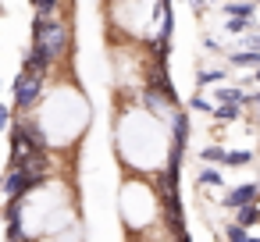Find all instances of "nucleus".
<instances>
[{"instance_id":"nucleus-20","label":"nucleus","mask_w":260,"mask_h":242,"mask_svg":"<svg viewBox=\"0 0 260 242\" xmlns=\"http://www.w3.org/2000/svg\"><path fill=\"white\" fill-rule=\"evenodd\" d=\"M256 121H260V107H256Z\"/></svg>"},{"instance_id":"nucleus-19","label":"nucleus","mask_w":260,"mask_h":242,"mask_svg":"<svg viewBox=\"0 0 260 242\" xmlns=\"http://www.w3.org/2000/svg\"><path fill=\"white\" fill-rule=\"evenodd\" d=\"M256 86H260V68H256Z\"/></svg>"},{"instance_id":"nucleus-5","label":"nucleus","mask_w":260,"mask_h":242,"mask_svg":"<svg viewBox=\"0 0 260 242\" xmlns=\"http://www.w3.org/2000/svg\"><path fill=\"white\" fill-rule=\"evenodd\" d=\"M50 64H54V61H50V57H47L40 47H32V50L25 54V72H36V75H43Z\"/></svg>"},{"instance_id":"nucleus-9","label":"nucleus","mask_w":260,"mask_h":242,"mask_svg":"<svg viewBox=\"0 0 260 242\" xmlns=\"http://www.w3.org/2000/svg\"><path fill=\"white\" fill-rule=\"evenodd\" d=\"M200 160L203 164H228V150L224 146H203L200 150Z\"/></svg>"},{"instance_id":"nucleus-22","label":"nucleus","mask_w":260,"mask_h":242,"mask_svg":"<svg viewBox=\"0 0 260 242\" xmlns=\"http://www.w3.org/2000/svg\"><path fill=\"white\" fill-rule=\"evenodd\" d=\"M256 4H260V0H256Z\"/></svg>"},{"instance_id":"nucleus-12","label":"nucleus","mask_w":260,"mask_h":242,"mask_svg":"<svg viewBox=\"0 0 260 242\" xmlns=\"http://www.w3.org/2000/svg\"><path fill=\"white\" fill-rule=\"evenodd\" d=\"M221 182H224V175H221L214 164H207V167L200 171V185H221Z\"/></svg>"},{"instance_id":"nucleus-8","label":"nucleus","mask_w":260,"mask_h":242,"mask_svg":"<svg viewBox=\"0 0 260 242\" xmlns=\"http://www.w3.org/2000/svg\"><path fill=\"white\" fill-rule=\"evenodd\" d=\"M168 121H171V128H175V143H182V146H185V139H189V118H185L182 111H175Z\"/></svg>"},{"instance_id":"nucleus-3","label":"nucleus","mask_w":260,"mask_h":242,"mask_svg":"<svg viewBox=\"0 0 260 242\" xmlns=\"http://www.w3.org/2000/svg\"><path fill=\"white\" fill-rule=\"evenodd\" d=\"M253 199H260V185H239V189H232L228 196H224V206H246V203H253Z\"/></svg>"},{"instance_id":"nucleus-6","label":"nucleus","mask_w":260,"mask_h":242,"mask_svg":"<svg viewBox=\"0 0 260 242\" xmlns=\"http://www.w3.org/2000/svg\"><path fill=\"white\" fill-rule=\"evenodd\" d=\"M228 64H232V68H253V72H256V68H260V50H239V54L228 57Z\"/></svg>"},{"instance_id":"nucleus-17","label":"nucleus","mask_w":260,"mask_h":242,"mask_svg":"<svg viewBox=\"0 0 260 242\" xmlns=\"http://www.w3.org/2000/svg\"><path fill=\"white\" fill-rule=\"evenodd\" d=\"M224 29H228L232 36H242V32L249 29V22H246V18H228V25H224Z\"/></svg>"},{"instance_id":"nucleus-2","label":"nucleus","mask_w":260,"mask_h":242,"mask_svg":"<svg viewBox=\"0 0 260 242\" xmlns=\"http://www.w3.org/2000/svg\"><path fill=\"white\" fill-rule=\"evenodd\" d=\"M40 89H43V75L22 68V75H18V82H15V111H29V107L36 103Z\"/></svg>"},{"instance_id":"nucleus-7","label":"nucleus","mask_w":260,"mask_h":242,"mask_svg":"<svg viewBox=\"0 0 260 242\" xmlns=\"http://www.w3.org/2000/svg\"><path fill=\"white\" fill-rule=\"evenodd\" d=\"M217 103H249V96L239 86H217Z\"/></svg>"},{"instance_id":"nucleus-13","label":"nucleus","mask_w":260,"mask_h":242,"mask_svg":"<svg viewBox=\"0 0 260 242\" xmlns=\"http://www.w3.org/2000/svg\"><path fill=\"white\" fill-rule=\"evenodd\" d=\"M249 160H253L249 150H228V167H246Z\"/></svg>"},{"instance_id":"nucleus-14","label":"nucleus","mask_w":260,"mask_h":242,"mask_svg":"<svg viewBox=\"0 0 260 242\" xmlns=\"http://www.w3.org/2000/svg\"><path fill=\"white\" fill-rule=\"evenodd\" d=\"M196 82H200V86H210V82H224V72H221V68H207V72H200V75H196Z\"/></svg>"},{"instance_id":"nucleus-18","label":"nucleus","mask_w":260,"mask_h":242,"mask_svg":"<svg viewBox=\"0 0 260 242\" xmlns=\"http://www.w3.org/2000/svg\"><path fill=\"white\" fill-rule=\"evenodd\" d=\"M249 103H253V107H260V89H256V93L249 96Z\"/></svg>"},{"instance_id":"nucleus-21","label":"nucleus","mask_w":260,"mask_h":242,"mask_svg":"<svg viewBox=\"0 0 260 242\" xmlns=\"http://www.w3.org/2000/svg\"><path fill=\"white\" fill-rule=\"evenodd\" d=\"M210 4H221V0H210Z\"/></svg>"},{"instance_id":"nucleus-10","label":"nucleus","mask_w":260,"mask_h":242,"mask_svg":"<svg viewBox=\"0 0 260 242\" xmlns=\"http://www.w3.org/2000/svg\"><path fill=\"white\" fill-rule=\"evenodd\" d=\"M239 107L242 103H217L214 107V121H235L239 118Z\"/></svg>"},{"instance_id":"nucleus-16","label":"nucleus","mask_w":260,"mask_h":242,"mask_svg":"<svg viewBox=\"0 0 260 242\" xmlns=\"http://www.w3.org/2000/svg\"><path fill=\"white\" fill-rule=\"evenodd\" d=\"M224 235H228V242H249V235H246V228H242L239 221H235V224H228V231H224Z\"/></svg>"},{"instance_id":"nucleus-4","label":"nucleus","mask_w":260,"mask_h":242,"mask_svg":"<svg viewBox=\"0 0 260 242\" xmlns=\"http://www.w3.org/2000/svg\"><path fill=\"white\" fill-rule=\"evenodd\" d=\"M256 11V0H224V15L228 18H249Z\"/></svg>"},{"instance_id":"nucleus-15","label":"nucleus","mask_w":260,"mask_h":242,"mask_svg":"<svg viewBox=\"0 0 260 242\" xmlns=\"http://www.w3.org/2000/svg\"><path fill=\"white\" fill-rule=\"evenodd\" d=\"M189 107H192V111H203V114H214V107H217V103H210L207 96H200V93H196V96L189 100Z\"/></svg>"},{"instance_id":"nucleus-11","label":"nucleus","mask_w":260,"mask_h":242,"mask_svg":"<svg viewBox=\"0 0 260 242\" xmlns=\"http://www.w3.org/2000/svg\"><path fill=\"white\" fill-rule=\"evenodd\" d=\"M256 221H260V206H256V203L239 206V224H242V228H249V224H256Z\"/></svg>"},{"instance_id":"nucleus-1","label":"nucleus","mask_w":260,"mask_h":242,"mask_svg":"<svg viewBox=\"0 0 260 242\" xmlns=\"http://www.w3.org/2000/svg\"><path fill=\"white\" fill-rule=\"evenodd\" d=\"M32 47H40L50 61H57L68 50V29L57 18H36L32 22Z\"/></svg>"}]
</instances>
